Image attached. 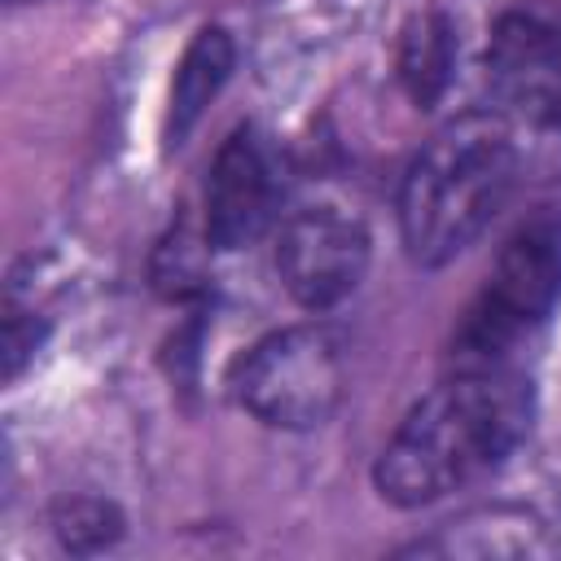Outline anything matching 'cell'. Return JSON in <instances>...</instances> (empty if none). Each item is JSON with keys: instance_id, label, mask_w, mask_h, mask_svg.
I'll list each match as a JSON object with an SVG mask.
<instances>
[{"instance_id": "1", "label": "cell", "mask_w": 561, "mask_h": 561, "mask_svg": "<svg viewBox=\"0 0 561 561\" xmlns=\"http://www.w3.org/2000/svg\"><path fill=\"white\" fill-rule=\"evenodd\" d=\"M535 390L517 364L451 368L386 438L373 486L394 508H425L500 469L530 434Z\"/></svg>"}, {"instance_id": "2", "label": "cell", "mask_w": 561, "mask_h": 561, "mask_svg": "<svg viewBox=\"0 0 561 561\" xmlns=\"http://www.w3.org/2000/svg\"><path fill=\"white\" fill-rule=\"evenodd\" d=\"M517 140L500 110L443 123L408 162L399 184V237L416 267L465 254L504 210L517 184Z\"/></svg>"}, {"instance_id": "3", "label": "cell", "mask_w": 561, "mask_h": 561, "mask_svg": "<svg viewBox=\"0 0 561 561\" xmlns=\"http://www.w3.org/2000/svg\"><path fill=\"white\" fill-rule=\"evenodd\" d=\"M557 302H561V215L535 210L504 237L482 289L460 311L451 329L447 364L451 368L513 364L522 342H530L548 324Z\"/></svg>"}, {"instance_id": "4", "label": "cell", "mask_w": 561, "mask_h": 561, "mask_svg": "<svg viewBox=\"0 0 561 561\" xmlns=\"http://www.w3.org/2000/svg\"><path fill=\"white\" fill-rule=\"evenodd\" d=\"M232 394L272 430H320L346 399L337 333L324 324H289L259 337L232 368Z\"/></svg>"}, {"instance_id": "5", "label": "cell", "mask_w": 561, "mask_h": 561, "mask_svg": "<svg viewBox=\"0 0 561 561\" xmlns=\"http://www.w3.org/2000/svg\"><path fill=\"white\" fill-rule=\"evenodd\" d=\"M368 224L342 206H302L276 232L280 285L307 311H329L351 298L368 272Z\"/></svg>"}, {"instance_id": "6", "label": "cell", "mask_w": 561, "mask_h": 561, "mask_svg": "<svg viewBox=\"0 0 561 561\" xmlns=\"http://www.w3.org/2000/svg\"><path fill=\"white\" fill-rule=\"evenodd\" d=\"M486 88L504 118L561 131V26L513 9L486 39Z\"/></svg>"}, {"instance_id": "7", "label": "cell", "mask_w": 561, "mask_h": 561, "mask_svg": "<svg viewBox=\"0 0 561 561\" xmlns=\"http://www.w3.org/2000/svg\"><path fill=\"white\" fill-rule=\"evenodd\" d=\"M280 158L254 123H241L215 153L206 175V241L215 250H241L259 241L280 206Z\"/></svg>"}, {"instance_id": "8", "label": "cell", "mask_w": 561, "mask_h": 561, "mask_svg": "<svg viewBox=\"0 0 561 561\" xmlns=\"http://www.w3.org/2000/svg\"><path fill=\"white\" fill-rule=\"evenodd\" d=\"M232 66H237V48H232V35L224 26H202L188 39V48L175 66V79H171V96H167V123H162L167 149H180L188 140V131L197 127L206 105L228 83Z\"/></svg>"}, {"instance_id": "9", "label": "cell", "mask_w": 561, "mask_h": 561, "mask_svg": "<svg viewBox=\"0 0 561 561\" xmlns=\"http://www.w3.org/2000/svg\"><path fill=\"white\" fill-rule=\"evenodd\" d=\"M399 83L403 92L430 110L443 101V92L451 88V70H456V26L447 13L425 9L412 13L403 35H399Z\"/></svg>"}, {"instance_id": "10", "label": "cell", "mask_w": 561, "mask_h": 561, "mask_svg": "<svg viewBox=\"0 0 561 561\" xmlns=\"http://www.w3.org/2000/svg\"><path fill=\"white\" fill-rule=\"evenodd\" d=\"M48 526H53V535H57V543L66 552H79L83 557V552L110 548L123 535L127 522H123L118 504H110L101 495H66V500L53 504Z\"/></svg>"}, {"instance_id": "11", "label": "cell", "mask_w": 561, "mask_h": 561, "mask_svg": "<svg viewBox=\"0 0 561 561\" xmlns=\"http://www.w3.org/2000/svg\"><path fill=\"white\" fill-rule=\"evenodd\" d=\"M9 4H22V0H9Z\"/></svg>"}]
</instances>
